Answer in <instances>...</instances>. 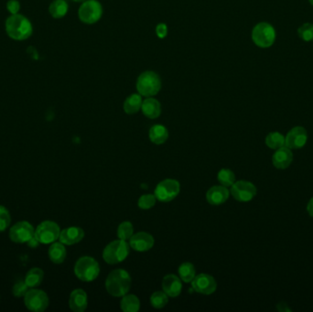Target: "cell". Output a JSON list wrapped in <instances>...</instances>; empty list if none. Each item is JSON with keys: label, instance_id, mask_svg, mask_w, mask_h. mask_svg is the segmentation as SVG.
Masks as SVG:
<instances>
[{"label": "cell", "instance_id": "obj_1", "mask_svg": "<svg viewBox=\"0 0 313 312\" xmlns=\"http://www.w3.org/2000/svg\"><path fill=\"white\" fill-rule=\"evenodd\" d=\"M5 27L7 34L15 41H25L32 36L33 32L31 21L20 14L11 15L7 18Z\"/></svg>", "mask_w": 313, "mask_h": 312}, {"label": "cell", "instance_id": "obj_2", "mask_svg": "<svg viewBox=\"0 0 313 312\" xmlns=\"http://www.w3.org/2000/svg\"><path fill=\"white\" fill-rule=\"evenodd\" d=\"M131 287L129 274L123 269H116L109 274L105 280V288L113 297H123L127 294Z\"/></svg>", "mask_w": 313, "mask_h": 312}, {"label": "cell", "instance_id": "obj_3", "mask_svg": "<svg viewBox=\"0 0 313 312\" xmlns=\"http://www.w3.org/2000/svg\"><path fill=\"white\" fill-rule=\"evenodd\" d=\"M161 89V80L159 74L147 71L141 73L136 81V90L141 96L151 97L159 93Z\"/></svg>", "mask_w": 313, "mask_h": 312}, {"label": "cell", "instance_id": "obj_4", "mask_svg": "<svg viewBox=\"0 0 313 312\" xmlns=\"http://www.w3.org/2000/svg\"><path fill=\"white\" fill-rule=\"evenodd\" d=\"M100 273L99 264L90 257H83L78 260L74 266V274L80 280L91 282L95 280Z\"/></svg>", "mask_w": 313, "mask_h": 312}, {"label": "cell", "instance_id": "obj_5", "mask_svg": "<svg viewBox=\"0 0 313 312\" xmlns=\"http://www.w3.org/2000/svg\"><path fill=\"white\" fill-rule=\"evenodd\" d=\"M129 253V245L125 240L113 241L104 248L103 252V258L104 261L115 265L122 262L127 258Z\"/></svg>", "mask_w": 313, "mask_h": 312}, {"label": "cell", "instance_id": "obj_6", "mask_svg": "<svg viewBox=\"0 0 313 312\" xmlns=\"http://www.w3.org/2000/svg\"><path fill=\"white\" fill-rule=\"evenodd\" d=\"M252 40L260 48H269L275 42L276 32L269 23L260 22L253 29Z\"/></svg>", "mask_w": 313, "mask_h": 312}, {"label": "cell", "instance_id": "obj_7", "mask_svg": "<svg viewBox=\"0 0 313 312\" xmlns=\"http://www.w3.org/2000/svg\"><path fill=\"white\" fill-rule=\"evenodd\" d=\"M103 15L102 5L97 0H86L81 5L78 16L82 22L86 24H95Z\"/></svg>", "mask_w": 313, "mask_h": 312}, {"label": "cell", "instance_id": "obj_8", "mask_svg": "<svg viewBox=\"0 0 313 312\" xmlns=\"http://www.w3.org/2000/svg\"><path fill=\"white\" fill-rule=\"evenodd\" d=\"M24 303L31 311L42 312L49 306V298L43 290L32 289L24 296Z\"/></svg>", "mask_w": 313, "mask_h": 312}, {"label": "cell", "instance_id": "obj_9", "mask_svg": "<svg viewBox=\"0 0 313 312\" xmlns=\"http://www.w3.org/2000/svg\"><path fill=\"white\" fill-rule=\"evenodd\" d=\"M61 229L56 222L44 221L38 225L34 236L41 244H52L59 239Z\"/></svg>", "mask_w": 313, "mask_h": 312}, {"label": "cell", "instance_id": "obj_10", "mask_svg": "<svg viewBox=\"0 0 313 312\" xmlns=\"http://www.w3.org/2000/svg\"><path fill=\"white\" fill-rule=\"evenodd\" d=\"M181 190L179 181L167 179L159 182L155 189V196L157 200L162 203H168L177 197Z\"/></svg>", "mask_w": 313, "mask_h": 312}, {"label": "cell", "instance_id": "obj_11", "mask_svg": "<svg viewBox=\"0 0 313 312\" xmlns=\"http://www.w3.org/2000/svg\"><path fill=\"white\" fill-rule=\"evenodd\" d=\"M231 194L241 203L250 202L257 195L255 186L249 181H236L231 188Z\"/></svg>", "mask_w": 313, "mask_h": 312}, {"label": "cell", "instance_id": "obj_12", "mask_svg": "<svg viewBox=\"0 0 313 312\" xmlns=\"http://www.w3.org/2000/svg\"><path fill=\"white\" fill-rule=\"evenodd\" d=\"M35 229L32 224L26 221H21L14 224L9 231V238L17 244L27 243L29 240L34 236Z\"/></svg>", "mask_w": 313, "mask_h": 312}, {"label": "cell", "instance_id": "obj_13", "mask_svg": "<svg viewBox=\"0 0 313 312\" xmlns=\"http://www.w3.org/2000/svg\"><path fill=\"white\" fill-rule=\"evenodd\" d=\"M308 140V133L304 127H295L285 137V146L291 150H299L304 147Z\"/></svg>", "mask_w": 313, "mask_h": 312}, {"label": "cell", "instance_id": "obj_14", "mask_svg": "<svg viewBox=\"0 0 313 312\" xmlns=\"http://www.w3.org/2000/svg\"><path fill=\"white\" fill-rule=\"evenodd\" d=\"M191 286L196 292L204 295H210L213 293L217 284L213 276L207 274H201L195 276L193 280L191 281Z\"/></svg>", "mask_w": 313, "mask_h": 312}, {"label": "cell", "instance_id": "obj_15", "mask_svg": "<svg viewBox=\"0 0 313 312\" xmlns=\"http://www.w3.org/2000/svg\"><path fill=\"white\" fill-rule=\"evenodd\" d=\"M129 245L136 251L146 252L153 247L154 238L148 233L140 232L136 235H132L131 238L129 239Z\"/></svg>", "mask_w": 313, "mask_h": 312}, {"label": "cell", "instance_id": "obj_16", "mask_svg": "<svg viewBox=\"0 0 313 312\" xmlns=\"http://www.w3.org/2000/svg\"><path fill=\"white\" fill-rule=\"evenodd\" d=\"M293 160V154L291 149L286 146L277 150L272 157L273 165L279 169H285Z\"/></svg>", "mask_w": 313, "mask_h": 312}, {"label": "cell", "instance_id": "obj_17", "mask_svg": "<svg viewBox=\"0 0 313 312\" xmlns=\"http://www.w3.org/2000/svg\"><path fill=\"white\" fill-rule=\"evenodd\" d=\"M84 237V232L80 227H69L61 231L59 240L66 245L77 244Z\"/></svg>", "mask_w": 313, "mask_h": 312}, {"label": "cell", "instance_id": "obj_18", "mask_svg": "<svg viewBox=\"0 0 313 312\" xmlns=\"http://www.w3.org/2000/svg\"><path fill=\"white\" fill-rule=\"evenodd\" d=\"M229 190L224 186H213L206 193V200L212 205L224 204L229 198Z\"/></svg>", "mask_w": 313, "mask_h": 312}, {"label": "cell", "instance_id": "obj_19", "mask_svg": "<svg viewBox=\"0 0 313 312\" xmlns=\"http://www.w3.org/2000/svg\"><path fill=\"white\" fill-rule=\"evenodd\" d=\"M181 279L175 275H167L162 281V290L170 298H176L182 292Z\"/></svg>", "mask_w": 313, "mask_h": 312}, {"label": "cell", "instance_id": "obj_20", "mask_svg": "<svg viewBox=\"0 0 313 312\" xmlns=\"http://www.w3.org/2000/svg\"><path fill=\"white\" fill-rule=\"evenodd\" d=\"M69 306L74 312H83L87 308V295L82 290H73L70 295Z\"/></svg>", "mask_w": 313, "mask_h": 312}, {"label": "cell", "instance_id": "obj_21", "mask_svg": "<svg viewBox=\"0 0 313 312\" xmlns=\"http://www.w3.org/2000/svg\"><path fill=\"white\" fill-rule=\"evenodd\" d=\"M141 110L147 118L155 119L159 118L161 113V105L159 101L152 97H148L142 102Z\"/></svg>", "mask_w": 313, "mask_h": 312}, {"label": "cell", "instance_id": "obj_22", "mask_svg": "<svg viewBox=\"0 0 313 312\" xmlns=\"http://www.w3.org/2000/svg\"><path fill=\"white\" fill-rule=\"evenodd\" d=\"M168 137V129L162 125H155L150 128V139L156 145L164 144Z\"/></svg>", "mask_w": 313, "mask_h": 312}, {"label": "cell", "instance_id": "obj_23", "mask_svg": "<svg viewBox=\"0 0 313 312\" xmlns=\"http://www.w3.org/2000/svg\"><path fill=\"white\" fill-rule=\"evenodd\" d=\"M49 258L54 264H62L66 258V249L63 243H53L49 248Z\"/></svg>", "mask_w": 313, "mask_h": 312}, {"label": "cell", "instance_id": "obj_24", "mask_svg": "<svg viewBox=\"0 0 313 312\" xmlns=\"http://www.w3.org/2000/svg\"><path fill=\"white\" fill-rule=\"evenodd\" d=\"M142 97L139 94H133L127 97L124 103V110L128 115L137 113L141 109Z\"/></svg>", "mask_w": 313, "mask_h": 312}, {"label": "cell", "instance_id": "obj_25", "mask_svg": "<svg viewBox=\"0 0 313 312\" xmlns=\"http://www.w3.org/2000/svg\"><path fill=\"white\" fill-rule=\"evenodd\" d=\"M44 278V272L39 267H33L30 271L27 272L25 282L29 288H36L41 284V282Z\"/></svg>", "mask_w": 313, "mask_h": 312}, {"label": "cell", "instance_id": "obj_26", "mask_svg": "<svg viewBox=\"0 0 313 312\" xmlns=\"http://www.w3.org/2000/svg\"><path fill=\"white\" fill-rule=\"evenodd\" d=\"M68 4L64 0H55L49 7L50 16L54 18H64L68 12Z\"/></svg>", "mask_w": 313, "mask_h": 312}, {"label": "cell", "instance_id": "obj_27", "mask_svg": "<svg viewBox=\"0 0 313 312\" xmlns=\"http://www.w3.org/2000/svg\"><path fill=\"white\" fill-rule=\"evenodd\" d=\"M140 302L135 295H125L121 300V308L125 312H136L139 310Z\"/></svg>", "mask_w": 313, "mask_h": 312}, {"label": "cell", "instance_id": "obj_28", "mask_svg": "<svg viewBox=\"0 0 313 312\" xmlns=\"http://www.w3.org/2000/svg\"><path fill=\"white\" fill-rule=\"evenodd\" d=\"M266 144L272 150H278L285 146V136L278 132L269 133L266 137Z\"/></svg>", "mask_w": 313, "mask_h": 312}, {"label": "cell", "instance_id": "obj_29", "mask_svg": "<svg viewBox=\"0 0 313 312\" xmlns=\"http://www.w3.org/2000/svg\"><path fill=\"white\" fill-rule=\"evenodd\" d=\"M179 275L182 281L190 283L195 277V268L191 263H183L179 267Z\"/></svg>", "mask_w": 313, "mask_h": 312}, {"label": "cell", "instance_id": "obj_30", "mask_svg": "<svg viewBox=\"0 0 313 312\" xmlns=\"http://www.w3.org/2000/svg\"><path fill=\"white\" fill-rule=\"evenodd\" d=\"M218 181L224 187H232V185L236 182V176L235 173L231 169L222 168L218 173Z\"/></svg>", "mask_w": 313, "mask_h": 312}, {"label": "cell", "instance_id": "obj_31", "mask_svg": "<svg viewBox=\"0 0 313 312\" xmlns=\"http://www.w3.org/2000/svg\"><path fill=\"white\" fill-rule=\"evenodd\" d=\"M168 297L164 291H157L151 296L150 303L155 308H164L168 304Z\"/></svg>", "mask_w": 313, "mask_h": 312}, {"label": "cell", "instance_id": "obj_32", "mask_svg": "<svg viewBox=\"0 0 313 312\" xmlns=\"http://www.w3.org/2000/svg\"><path fill=\"white\" fill-rule=\"evenodd\" d=\"M134 233V229H133V225L130 222H124L118 226V236L119 239L129 240L132 237Z\"/></svg>", "mask_w": 313, "mask_h": 312}, {"label": "cell", "instance_id": "obj_33", "mask_svg": "<svg viewBox=\"0 0 313 312\" xmlns=\"http://www.w3.org/2000/svg\"><path fill=\"white\" fill-rule=\"evenodd\" d=\"M298 35L302 41H313V24L305 23L298 30Z\"/></svg>", "mask_w": 313, "mask_h": 312}, {"label": "cell", "instance_id": "obj_34", "mask_svg": "<svg viewBox=\"0 0 313 312\" xmlns=\"http://www.w3.org/2000/svg\"><path fill=\"white\" fill-rule=\"evenodd\" d=\"M156 196L153 194H145L141 196L138 200V207L142 210H149L152 208L156 204Z\"/></svg>", "mask_w": 313, "mask_h": 312}, {"label": "cell", "instance_id": "obj_35", "mask_svg": "<svg viewBox=\"0 0 313 312\" xmlns=\"http://www.w3.org/2000/svg\"><path fill=\"white\" fill-rule=\"evenodd\" d=\"M11 218L9 210L0 205V232H4L9 226Z\"/></svg>", "mask_w": 313, "mask_h": 312}, {"label": "cell", "instance_id": "obj_36", "mask_svg": "<svg viewBox=\"0 0 313 312\" xmlns=\"http://www.w3.org/2000/svg\"><path fill=\"white\" fill-rule=\"evenodd\" d=\"M29 290V287L25 280L18 281L13 287V294L17 298L24 297Z\"/></svg>", "mask_w": 313, "mask_h": 312}, {"label": "cell", "instance_id": "obj_37", "mask_svg": "<svg viewBox=\"0 0 313 312\" xmlns=\"http://www.w3.org/2000/svg\"><path fill=\"white\" fill-rule=\"evenodd\" d=\"M7 9L11 15L18 14L19 9H20V3L18 2V0H9L7 3Z\"/></svg>", "mask_w": 313, "mask_h": 312}, {"label": "cell", "instance_id": "obj_38", "mask_svg": "<svg viewBox=\"0 0 313 312\" xmlns=\"http://www.w3.org/2000/svg\"><path fill=\"white\" fill-rule=\"evenodd\" d=\"M156 33L159 39H164L168 34V27L164 23H159V25L156 27Z\"/></svg>", "mask_w": 313, "mask_h": 312}, {"label": "cell", "instance_id": "obj_39", "mask_svg": "<svg viewBox=\"0 0 313 312\" xmlns=\"http://www.w3.org/2000/svg\"><path fill=\"white\" fill-rule=\"evenodd\" d=\"M27 246H30L31 248H36V247L39 246V244H41V243L38 241V239H37L35 236H33V237H32L31 239L27 241Z\"/></svg>", "mask_w": 313, "mask_h": 312}, {"label": "cell", "instance_id": "obj_40", "mask_svg": "<svg viewBox=\"0 0 313 312\" xmlns=\"http://www.w3.org/2000/svg\"><path fill=\"white\" fill-rule=\"evenodd\" d=\"M307 211H308V213H309V215L313 217V198L310 199V201L309 202V204H308V206H307Z\"/></svg>", "mask_w": 313, "mask_h": 312}, {"label": "cell", "instance_id": "obj_41", "mask_svg": "<svg viewBox=\"0 0 313 312\" xmlns=\"http://www.w3.org/2000/svg\"><path fill=\"white\" fill-rule=\"evenodd\" d=\"M74 2H83V1H86V0H73Z\"/></svg>", "mask_w": 313, "mask_h": 312}, {"label": "cell", "instance_id": "obj_42", "mask_svg": "<svg viewBox=\"0 0 313 312\" xmlns=\"http://www.w3.org/2000/svg\"><path fill=\"white\" fill-rule=\"evenodd\" d=\"M309 3H310V4L312 5L313 6V0H309Z\"/></svg>", "mask_w": 313, "mask_h": 312}]
</instances>
